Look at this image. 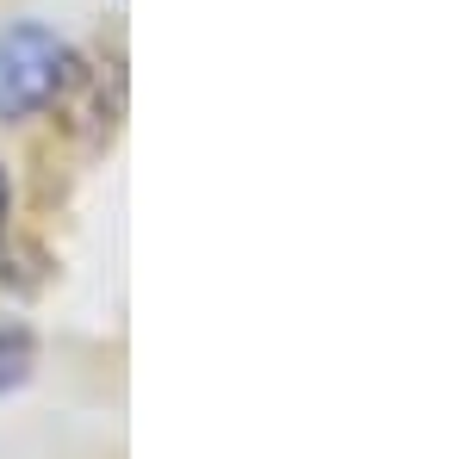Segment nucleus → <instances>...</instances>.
Returning <instances> with one entry per match:
<instances>
[{
    "label": "nucleus",
    "instance_id": "obj_1",
    "mask_svg": "<svg viewBox=\"0 0 466 459\" xmlns=\"http://www.w3.org/2000/svg\"><path fill=\"white\" fill-rule=\"evenodd\" d=\"M69 75L63 37L44 25H6L0 32V118H32L56 100Z\"/></svg>",
    "mask_w": 466,
    "mask_h": 459
},
{
    "label": "nucleus",
    "instance_id": "obj_2",
    "mask_svg": "<svg viewBox=\"0 0 466 459\" xmlns=\"http://www.w3.org/2000/svg\"><path fill=\"white\" fill-rule=\"evenodd\" d=\"M32 373V335L25 329H0V391H13Z\"/></svg>",
    "mask_w": 466,
    "mask_h": 459
},
{
    "label": "nucleus",
    "instance_id": "obj_3",
    "mask_svg": "<svg viewBox=\"0 0 466 459\" xmlns=\"http://www.w3.org/2000/svg\"><path fill=\"white\" fill-rule=\"evenodd\" d=\"M0 230H6V175H0Z\"/></svg>",
    "mask_w": 466,
    "mask_h": 459
}]
</instances>
